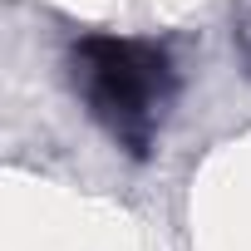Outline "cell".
Wrapping results in <instances>:
<instances>
[{
  "label": "cell",
  "mask_w": 251,
  "mask_h": 251,
  "mask_svg": "<svg viewBox=\"0 0 251 251\" xmlns=\"http://www.w3.org/2000/svg\"><path fill=\"white\" fill-rule=\"evenodd\" d=\"M69 79L123 153H153L168 108L177 99V64L158 40L84 35L69 50Z\"/></svg>",
  "instance_id": "1"
},
{
  "label": "cell",
  "mask_w": 251,
  "mask_h": 251,
  "mask_svg": "<svg viewBox=\"0 0 251 251\" xmlns=\"http://www.w3.org/2000/svg\"><path fill=\"white\" fill-rule=\"evenodd\" d=\"M231 40H236V54H241L246 74H251V0H241L236 15H231Z\"/></svg>",
  "instance_id": "2"
}]
</instances>
